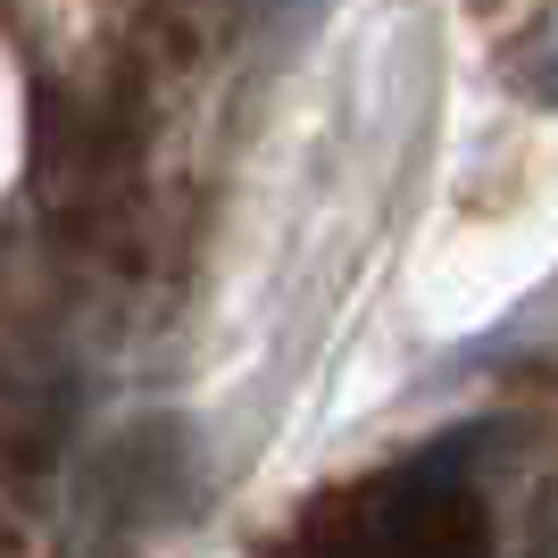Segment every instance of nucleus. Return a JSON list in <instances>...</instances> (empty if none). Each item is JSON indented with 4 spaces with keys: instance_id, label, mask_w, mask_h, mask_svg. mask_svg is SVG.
<instances>
[{
    "instance_id": "obj_3",
    "label": "nucleus",
    "mask_w": 558,
    "mask_h": 558,
    "mask_svg": "<svg viewBox=\"0 0 558 558\" xmlns=\"http://www.w3.org/2000/svg\"><path fill=\"white\" fill-rule=\"evenodd\" d=\"M242 17H251V34L267 50H292L317 34V17H326V0H242Z\"/></svg>"
},
{
    "instance_id": "obj_2",
    "label": "nucleus",
    "mask_w": 558,
    "mask_h": 558,
    "mask_svg": "<svg viewBox=\"0 0 558 558\" xmlns=\"http://www.w3.org/2000/svg\"><path fill=\"white\" fill-rule=\"evenodd\" d=\"M167 442H175V425H134L125 442H109L93 459V475H84V534L93 542H150V534H167V517L184 509L167 484L192 466Z\"/></svg>"
},
{
    "instance_id": "obj_1",
    "label": "nucleus",
    "mask_w": 558,
    "mask_h": 558,
    "mask_svg": "<svg viewBox=\"0 0 558 558\" xmlns=\"http://www.w3.org/2000/svg\"><path fill=\"white\" fill-rule=\"evenodd\" d=\"M301 558H492V517L466 459L417 450V459L367 475L359 492H342L308 525Z\"/></svg>"
},
{
    "instance_id": "obj_4",
    "label": "nucleus",
    "mask_w": 558,
    "mask_h": 558,
    "mask_svg": "<svg viewBox=\"0 0 558 558\" xmlns=\"http://www.w3.org/2000/svg\"><path fill=\"white\" fill-rule=\"evenodd\" d=\"M517 93L542 100V109H558V34H542V43L525 50V68H517Z\"/></svg>"
}]
</instances>
